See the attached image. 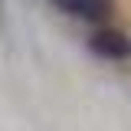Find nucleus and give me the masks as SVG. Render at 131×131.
I'll return each instance as SVG.
<instances>
[{
    "label": "nucleus",
    "mask_w": 131,
    "mask_h": 131,
    "mask_svg": "<svg viewBox=\"0 0 131 131\" xmlns=\"http://www.w3.org/2000/svg\"><path fill=\"white\" fill-rule=\"evenodd\" d=\"M85 43H89V49L95 52L98 59H112V62H118V59H128V56H131V39L121 30L108 26V23L95 26V30L89 33Z\"/></svg>",
    "instance_id": "obj_1"
},
{
    "label": "nucleus",
    "mask_w": 131,
    "mask_h": 131,
    "mask_svg": "<svg viewBox=\"0 0 131 131\" xmlns=\"http://www.w3.org/2000/svg\"><path fill=\"white\" fill-rule=\"evenodd\" d=\"M56 7H59L62 13L82 20V23H92V26L108 23L112 13H115V3H112V0H56Z\"/></svg>",
    "instance_id": "obj_2"
}]
</instances>
